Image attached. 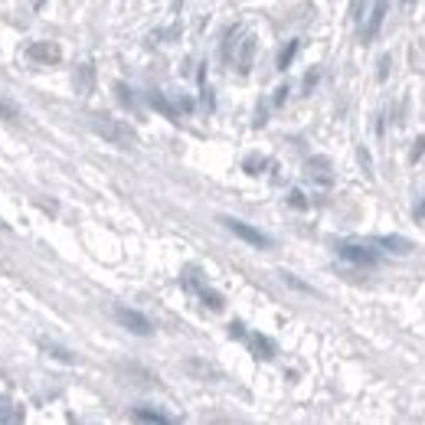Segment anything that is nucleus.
Segmentation results:
<instances>
[{
    "label": "nucleus",
    "mask_w": 425,
    "mask_h": 425,
    "mask_svg": "<svg viewBox=\"0 0 425 425\" xmlns=\"http://www.w3.org/2000/svg\"><path fill=\"white\" fill-rule=\"evenodd\" d=\"M115 321L125 327V331H131V334H141V337H147L151 331H154V324L147 321L141 311H134V308H125V305H118L115 308Z\"/></svg>",
    "instance_id": "4"
},
{
    "label": "nucleus",
    "mask_w": 425,
    "mask_h": 425,
    "mask_svg": "<svg viewBox=\"0 0 425 425\" xmlns=\"http://www.w3.org/2000/svg\"><path fill=\"white\" fill-rule=\"evenodd\" d=\"M246 170H249V174H259V170H265V157H259V154H252L249 161H246Z\"/></svg>",
    "instance_id": "17"
},
{
    "label": "nucleus",
    "mask_w": 425,
    "mask_h": 425,
    "mask_svg": "<svg viewBox=\"0 0 425 425\" xmlns=\"http://www.w3.org/2000/svg\"><path fill=\"white\" fill-rule=\"evenodd\" d=\"M337 259L350 265H376L380 262V252H373V242H357V239H344L337 242Z\"/></svg>",
    "instance_id": "2"
},
{
    "label": "nucleus",
    "mask_w": 425,
    "mask_h": 425,
    "mask_svg": "<svg viewBox=\"0 0 425 425\" xmlns=\"http://www.w3.org/2000/svg\"><path fill=\"white\" fill-rule=\"evenodd\" d=\"M0 118H14V105H3V102H0Z\"/></svg>",
    "instance_id": "22"
},
{
    "label": "nucleus",
    "mask_w": 425,
    "mask_h": 425,
    "mask_svg": "<svg viewBox=\"0 0 425 425\" xmlns=\"http://www.w3.org/2000/svg\"><path fill=\"white\" fill-rule=\"evenodd\" d=\"M222 226L229 229L233 235H239L242 242H249V246H255V249H268L272 246V239L265 233H259L255 226H249V222H242V220H233V216H222Z\"/></svg>",
    "instance_id": "3"
},
{
    "label": "nucleus",
    "mask_w": 425,
    "mask_h": 425,
    "mask_svg": "<svg viewBox=\"0 0 425 425\" xmlns=\"http://www.w3.org/2000/svg\"><path fill=\"white\" fill-rule=\"evenodd\" d=\"M281 279H285V285H292V288H298V292L314 294V288H311V285H305V281H298V279L292 275V272H281Z\"/></svg>",
    "instance_id": "16"
},
{
    "label": "nucleus",
    "mask_w": 425,
    "mask_h": 425,
    "mask_svg": "<svg viewBox=\"0 0 425 425\" xmlns=\"http://www.w3.org/2000/svg\"><path fill=\"white\" fill-rule=\"evenodd\" d=\"M134 419H141V422H154V425H167V422H170V415L151 409V406H138V409H134Z\"/></svg>",
    "instance_id": "11"
},
{
    "label": "nucleus",
    "mask_w": 425,
    "mask_h": 425,
    "mask_svg": "<svg viewBox=\"0 0 425 425\" xmlns=\"http://www.w3.org/2000/svg\"><path fill=\"white\" fill-rule=\"evenodd\" d=\"M229 334H233V337H246V327H242V321L229 324Z\"/></svg>",
    "instance_id": "20"
},
{
    "label": "nucleus",
    "mask_w": 425,
    "mask_h": 425,
    "mask_svg": "<svg viewBox=\"0 0 425 425\" xmlns=\"http://www.w3.org/2000/svg\"><path fill=\"white\" fill-rule=\"evenodd\" d=\"M298 46H301V40H292V43L281 49V56H279V69H288V66H292V59H294V53H298Z\"/></svg>",
    "instance_id": "14"
},
{
    "label": "nucleus",
    "mask_w": 425,
    "mask_h": 425,
    "mask_svg": "<svg viewBox=\"0 0 425 425\" xmlns=\"http://www.w3.org/2000/svg\"><path fill=\"white\" fill-rule=\"evenodd\" d=\"M29 56H33V59H43V62H56V59H59V49H56V46L40 43V46H29Z\"/></svg>",
    "instance_id": "12"
},
{
    "label": "nucleus",
    "mask_w": 425,
    "mask_h": 425,
    "mask_svg": "<svg viewBox=\"0 0 425 425\" xmlns=\"http://www.w3.org/2000/svg\"><path fill=\"white\" fill-rule=\"evenodd\" d=\"M285 95H288V86H281L279 92H275V99H272V102H275V105H281V102H285Z\"/></svg>",
    "instance_id": "21"
},
{
    "label": "nucleus",
    "mask_w": 425,
    "mask_h": 425,
    "mask_svg": "<svg viewBox=\"0 0 425 425\" xmlns=\"http://www.w3.org/2000/svg\"><path fill=\"white\" fill-rule=\"evenodd\" d=\"M373 242V249H386V252H396V255H409L415 252L409 239H402V235H376V239H370Z\"/></svg>",
    "instance_id": "9"
},
{
    "label": "nucleus",
    "mask_w": 425,
    "mask_h": 425,
    "mask_svg": "<svg viewBox=\"0 0 425 425\" xmlns=\"http://www.w3.org/2000/svg\"><path fill=\"white\" fill-rule=\"evenodd\" d=\"M0 226H3V229H7V222H3V220H0Z\"/></svg>",
    "instance_id": "23"
},
{
    "label": "nucleus",
    "mask_w": 425,
    "mask_h": 425,
    "mask_svg": "<svg viewBox=\"0 0 425 425\" xmlns=\"http://www.w3.org/2000/svg\"><path fill=\"white\" fill-rule=\"evenodd\" d=\"M288 203H292L294 209H305L308 200H305V193H301V190H292V193H288Z\"/></svg>",
    "instance_id": "18"
},
{
    "label": "nucleus",
    "mask_w": 425,
    "mask_h": 425,
    "mask_svg": "<svg viewBox=\"0 0 425 425\" xmlns=\"http://www.w3.org/2000/svg\"><path fill=\"white\" fill-rule=\"evenodd\" d=\"M92 128L102 134L105 141L125 147V151L138 147V131H134L128 121H118V118H112V115H92Z\"/></svg>",
    "instance_id": "1"
},
{
    "label": "nucleus",
    "mask_w": 425,
    "mask_h": 425,
    "mask_svg": "<svg viewBox=\"0 0 425 425\" xmlns=\"http://www.w3.org/2000/svg\"><path fill=\"white\" fill-rule=\"evenodd\" d=\"M151 105H154V108H157L161 115H167V118H177V108H174V105H170V102H167L164 95H157V92L151 95Z\"/></svg>",
    "instance_id": "13"
},
{
    "label": "nucleus",
    "mask_w": 425,
    "mask_h": 425,
    "mask_svg": "<svg viewBox=\"0 0 425 425\" xmlns=\"http://www.w3.org/2000/svg\"><path fill=\"white\" fill-rule=\"evenodd\" d=\"M305 174L314 180V183H331V161L327 157H311L308 164H305Z\"/></svg>",
    "instance_id": "10"
},
{
    "label": "nucleus",
    "mask_w": 425,
    "mask_h": 425,
    "mask_svg": "<svg viewBox=\"0 0 425 425\" xmlns=\"http://www.w3.org/2000/svg\"><path fill=\"white\" fill-rule=\"evenodd\" d=\"M422 151H425V138H419V141L412 144V161H422Z\"/></svg>",
    "instance_id": "19"
},
{
    "label": "nucleus",
    "mask_w": 425,
    "mask_h": 425,
    "mask_svg": "<svg viewBox=\"0 0 425 425\" xmlns=\"http://www.w3.org/2000/svg\"><path fill=\"white\" fill-rule=\"evenodd\" d=\"M246 344H249V350L259 357V360H275V353H279V347H275V340L265 337V334H259V331H249L246 334Z\"/></svg>",
    "instance_id": "7"
},
{
    "label": "nucleus",
    "mask_w": 425,
    "mask_h": 425,
    "mask_svg": "<svg viewBox=\"0 0 425 425\" xmlns=\"http://www.w3.org/2000/svg\"><path fill=\"white\" fill-rule=\"evenodd\" d=\"M386 10H389V3H386V0H376V3H373V10H370V16H367V23H363V29H360V40H363V43L376 40V33H380L383 20H386Z\"/></svg>",
    "instance_id": "6"
},
{
    "label": "nucleus",
    "mask_w": 425,
    "mask_h": 425,
    "mask_svg": "<svg viewBox=\"0 0 425 425\" xmlns=\"http://www.w3.org/2000/svg\"><path fill=\"white\" fill-rule=\"evenodd\" d=\"M187 285H190L193 292L200 294V301H203V305H206V308H209V311H222V294H220V292H213L209 285H203V281H200V275L193 279V272H190V279H187Z\"/></svg>",
    "instance_id": "8"
},
{
    "label": "nucleus",
    "mask_w": 425,
    "mask_h": 425,
    "mask_svg": "<svg viewBox=\"0 0 425 425\" xmlns=\"http://www.w3.org/2000/svg\"><path fill=\"white\" fill-rule=\"evenodd\" d=\"M239 36H242V40L233 46V56H229V59H233L235 69L246 75V73L252 69V56H255V40H252V36H246V33H239Z\"/></svg>",
    "instance_id": "5"
},
{
    "label": "nucleus",
    "mask_w": 425,
    "mask_h": 425,
    "mask_svg": "<svg viewBox=\"0 0 425 425\" xmlns=\"http://www.w3.org/2000/svg\"><path fill=\"white\" fill-rule=\"evenodd\" d=\"M10 419H20V412H16V406L10 399L0 396V422H10Z\"/></svg>",
    "instance_id": "15"
}]
</instances>
